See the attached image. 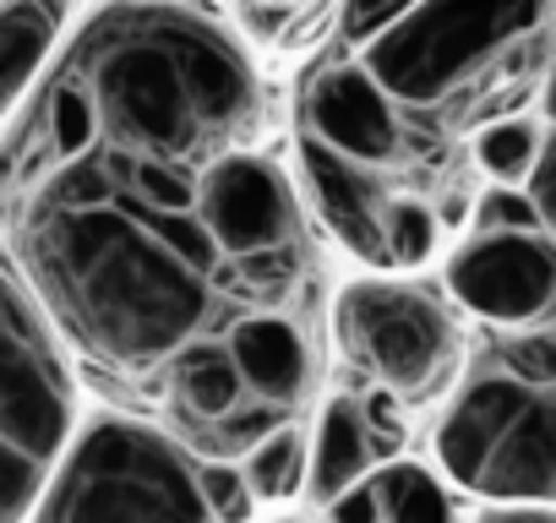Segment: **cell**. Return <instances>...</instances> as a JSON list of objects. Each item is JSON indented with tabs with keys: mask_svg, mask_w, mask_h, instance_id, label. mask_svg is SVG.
Instances as JSON below:
<instances>
[{
	"mask_svg": "<svg viewBox=\"0 0 556 523\" xmlns=\"http://www.w3.org/2000/svg\"><path fill=\"white\" fill-rule=\"evenodd\" d=\"M0 213L61 344L110 377H153L224 322V279L164 240L180 202L99 148L0 158Z\"/></svg>",
	"mask_w": 556,
	"mask_h": 523,
	"instance_id": "cell-1",
	"label": "cell"
},
{
	"mask_svg": "<svg viewBox=\"0 0 556 523\" xmlns=\"http://www.w3.org/2000/svg\"><path fill=\"white\" fill-rule=\"evenodd\" d=\"M262 88L245 50L175 0H110L55 61L7 153L104 148L207 169L251 148Z\"/></svg>",
	"mask_w": 556,
	"mask_h": 523,
	"instance_id": "cell-2",
	"label": "cell"
},
{
	"mask_svg": "<svg viewBox=\"0 0 556 523\" xmlns=\"http://www.w3.org/2000/svg\"><path fill=\"white\" fill-rule=\"evenodd\" d=\"M551 0H409L344 55L393 104L404 142L513 115L540 82Z\"/></svg>",
	"mask_w": 556,
	"mask_h": 523,
	"instance_id": "cell-3",
	"label": "cell"
},
{
	"mask_svg": "<svg viewBox=\"0 0 556 523\" xmlns=\"http://www.w3.org/2000/svg\"><path fill=\"white\" fill-rule=\"evenodd\" d=\"M23 523H218L197 463L131 414H93L66 436Z\"/></svg>",
	"mask_w": 556,
	"mask_h": 523,
	"instance_id": "cell-4",
	"label": "cell"
},
{
	"mask_svg": "<svg viewBox=\"0 0 556 523\" xmlns=\"http://www.w3.org/2000/svg\"><path fill=\"white\" fill-rule=\"evenodd\" d=\"M77 425V382L66 344L0 262V523H23L50 463Z\"/></svg>",
	"mask_w": 556,
	"mask_h": 523,
	"instance_id": "cell-5",
	"label": "cell"
},
{
	"mask_svg": "<svg viewBox=\"0 0 556 523\" xmlns=\"http://www.w3.org/2000/svg\"><path fill=\"white\" fill-rule=\"evenodd\" d=\"M556 398L513 371L475 377L437 425V458L447 480L485 501H545L556 496Z\"/></svg>",
	"mask_w": 556,
	"mask_h": 523,
	"instance_id": "cell-6",
	"label": "cell"
},
{
	"mask_svg": "<svg viewBox=\"0 0 556 523\" xmlns=\"http://www.w3.org/2000/svg\"><path fill=\"white\" fill-rule=\"evenodd\" d=\"M333 333L350 366H361L393 398H431L458 360V328L447 306L415 284L361 279L339 290Z\"/></svg>",
	"mask_w": 556,
	"mask_h": 523,
	"instance_id": "cell-7",
	"label": "cell"
},
{
	"mask_svg": "<svg viewBox=\"0 0 556 523\" xmlns=\"http://www.w3.org/2000/svg\"><path fill=\"white\" fill-rule=\"evenodd\" d=\"M191 207H197L207 240L218 245V256L229 262V273L262 268L273 284L295 279L301 262H290V256L306 251V224H301L295 186L285 180L278 164H267L251 148H229L202 169Z\"/></svg>",
	"mask_w": 556,
	"mask_h": 523,
	"instance_id": "cell-8",
	"label": "cell"
},
{
	"mask_svg": "<svg viewBox=\"0 0 556 523\" xmlns=\"http://www.w3.org/2000/svg\"><path fill=\"white\" fill-rule=\"evenodd\" d=\"M447 290L496 328H540L556 290V251L545 229H475L453 262Z\"/></svg>",
	"mask_w": 556,
	"mask_h": 523,
	"instance_id": "cell-9",
	"label": "cell"
},
{
	"mask_svg": "<svg viewBox=\"0 0 556 523\" xmlns=\"http://www.w3.org/2000/svg\"><path fill=\"white\" fill-rule=\"evenodd\" d=\"M301 120H306L312 142H323L366 169H393L409 158L393 104L377 93V82L344 50L328 55L323 66H312V77L301 88Z\"/></svg>",
	"mask_w": 556,
	"mask_h": 523,
	"instance_id": "cell-10",
	"label": "cell"
},
{
	"mask_svg": "<svg viewBox=\"0 0 556 523\" xmlns=\"http://www.w3.org/2000/svg\"><path fill=\"white\" fill-rule=\"evenodd\" d=\"M301 169H306V191L317 218L339 234V245H350L361 262L371 268H388L382 262V213H388V175L366 169L312 137H301Z\"/></svg>",
	"mask_w": 556,
	"mask_h": 523,
	"instance_id": "cell-11",
	"label": "cell"
},
{
	"mask_svg": "<svg viewBox=\"0 0 556 523\" xmlns=\"http://www.w3.org/2000/svg\"><path fill=\"white\" fill-rule=\"evenodd\" d=\"M224 355H229V366H235V377L251 398L295 409L312 387V344L290 317H278V311L235 317L229 339H224Z\"/></svg>",
	"mask_w": 556,
	"mask_h": 523,
	"instance_id": "cell-12",
	"label": "cell"
},
{
	"mask_svg": "<svg viewBox=\"0 0 556 523\" xmlns=\"http://www.w3.org/2000/svg\"><path fill=\"white\" fill-rule=\"evenodd\" d=\"M66 28V0H0V126L39 82Z\"/></svg>",
	"mask_w": 556,
	"mask_h": 523,
	"instance_id": "cell-13",
	"label": "cell"
},
{
	"mask_svg": "<svg viewBox=\"0 0 556 523\" xmlns=\"http://www.w3.org/2000/svg\"><path fill=\"white\" fill-rule=\"evenodd\" d=\"M377 458L382 452H377V436H371L361 404L333 398L317 420V436L306 442V485L301 490H312V501H333L344 485L366 480Z\"/></svg>",
	"mask_w": 556,
	"mask_h": 523,
	"instance_id": "cell-14",
	"label": "cell"
},
{
	"mask_svg": "<svg viewBox=\"0 0 556 523\" xmlns=\"http://www.w3.org/2000/svg\"><path fill=\"white\" fill-rule=\"evenodd\" d=\"M169 382H175V409H180L186 425H197V431H207L213 420H224V414L245 398V387H240V377H235L224 344H207V339L191 344V349H180V355L169 360Z\"/></svg>",
	"mask_w": 556,
	"mask_h": 523,
	"instance_id": "cell-15",
	"label": "cell"
},
{
	"mask_svg": "<svg viewBox=\"0 0 556 523\" xmlns=\"http://www.w3.org/2000/svg\"><path fill=\"white\" fill-rule=\"evenodd\" d=\"M377 485V518L382 523H458V507L447 485L420 463H388L371 474Z\"/></svg>",
	"mask_w": 556,
	"mask_h": 523,
	"instance_id": "cell-16",
	"label": "cell"
},
{
	"mask_svg": "<svg viewBox=\"0 0 556 523\" xmlns=\"http://www.w3.org/2000/svg\"><path fill=\"white\" fill-rule=\"evenodd\" d=\"M251 501H290L306 485V431L295 420L273 425L262 442L245 447V469H240Z\"/></svg>",
	"mask_w": 556,
	"mask_h": 523,
	"instance_id": "cell-17",
	"label": "cell"
},
{
	"mask_svg": "<svg viewBox=\"0 0 556 523\" xmlns=\"http://www.w3.org/2000/svg\"><path fill=\"white\" fill-rule=\"evenodd\" d=\"M545 158V137H540V120H529V115H496V120H485L480 126V137H475V164L496 180V186H518V180H529V169Z\"/></svg>",
	"mask_w": 556,
	"mask_h": 523,
	"instance_id": "cell-18",
	"label": "cell"
},
{
	"mask_svg": "<svg viewBox=\"0 0 556 523\" xmlns=\"http://www.w3.org/2000/svg\"><path fill=\"white\" fill-rule=\"evenodd\" d=\"M437 251V207L426 196H388L382 213V262L388 268H420V262Z\"/></svg>",
	"mask_w": 556,
	"mask_h": 523,
	"instance_id": "cell-19",
	"label": "cell"
},
{
	"mask_svg": "<svg viewBox=\"0 0 556 523\" xmlns=\"http://www.w3.org/2000/svg\"><path fill=\"white\" fill-rule=\"evenodd\" d=\"M285 420H290L285 404H267V398H251V404H245V398H240V404H235L224 420H213L207 431H213V447H218V452H245L251 442H262L273 425H285ZM207 431H202V436H207Z\"/></svg>",
	"mask_w": 556,
	"mask_h": 523,
	"instance_id": "cell-20",
	"label": "cell"
},
{
	"mask_svg": "<svg viewBox=\"0 0 556 523\" xmlns=\"http://www.w3.org/2000/svg\"><path fill=\"white\" fill-rule=\"evenodd\" d=\"M197 485H202V501H207V512H213L218 523L251 518V490H245V480H240L235 463H224V458L197 463Z\"/></svg>",
	"mask_w": 556,
	"mask_h": 523,
	"instance_id": "cell-21",
	"label": "cell"
},
{
	"mask_svg": "<svg viewBox=\"0 0 556 523\" xmlns=\"http://www.w3.org/2000/svg\"><path fill=\"white\" fill-rule=\"evenodd\" d=\"M475 229H545V213L518 186H496L475 207Z\"/></svg>",
	"mask_w": 556,
	"mask_h": 523,
	"instance_id": "cell-22",
	"label": "cell"
},
{
	"mask_svg": "<svg viewBox=\"0 0 556 523\" xmlns=\"http://www.w3.org/2000/svg\"><path fill=\"white\" fill-rule=\"evenodd\" d=\"M502 371L523 377V382H540V387H556V360H551V333H529V339H513L507 355H502Z\"/></svg>",
	"mask_w": 556,
	"mask_h": 523,
	"instance_id": "cell-23",
	"label": "cell"
},
{
	"mask_svg": "<svg viewBox=\"0 0 556 523\" xmlns=\"http://www.w3.org/2000/svg\"><path fill=\"white\" fill-rule=\"evenodd\" d=\"M409 0H344V12H339V44H355L366 39L371 28H382L393 12H404Z\"/></svg>",
	"mask_w": 556,
	"mask_h": 523,
	"instance_id": "cell-24",
	"label": "cell"
},
{
	"mask_svg": "<svg viewBox=\"0 0 556 523\" xmlns=\"http://www.w3.org/2000/svg\"><path fill=\"white\" fill-rule=\"evenodd\" d=\"M328 507V523H382L377 518V485L371 480H355V485H344L333 501H323Z\"/></svg>",
	"mask_w": 556,
	"mask_h": 523,
	"instance_id": "cell-25",
	"label": "cell"
},
{
	"mask_svg": "<svg viewBox=\"0 0 556 523\" xmlns=\"http://www.w3.org/2000/svg\"><path fill=\"white\" fill-rule=\"evenodd\" d=\"M475 523H556V512L545 501H491Z\"/></svg>",
	"mask_w": 556,
	"mask_h": 523,
	"instance_id": "cell-26",
	"label": "cell"
},
{
	"mask_svg": "<svg viewBox=\"0 0 556 523\" xmlns=\"http://www.w3.org/2000/svg\"><path fill=\"white\" fill-rule=\"evenodd\" d=\"M245 12H301V7H312V0H240Z\"/></svg>",
	"mask_w": 556,
	"mask_h": 523,
	"instance_id": "cell-27",
	"label": "cell"
},
{
	"mask_svg": "<svg viewBox=\"0 0 556 523\" xmlns=\"http://www.w3.org/2000/svg\"><path fill=\"white\" fill-rule=\"evenodd\" d=\"M278 523H295V518H278Z\"/></svg>",
	"mask_w": 556,
	"mask_h": 523,
	"instance_id": "cell-28",
	"label": "cell"
}]
</instances>
